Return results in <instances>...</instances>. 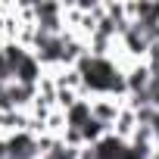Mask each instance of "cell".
Returning a JSON list of instances; mask_svg holds the SVG:
<instances>
[{"mask_svg": "<svg viewBox=\"0 0 159 159\" xmlns=\"http://www.w3.org/2000/svg\"><path fill=\"white\" fill-rule=\"evenodd\" d=\"M16 81L25 88H38L41 84V59L34 53H25V59L16 66Z\"/></svg>", "mask_w": 159, "mask_h": 159, "instance_id": "obj_1", "label": "cell"}]
</instances>
